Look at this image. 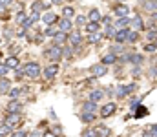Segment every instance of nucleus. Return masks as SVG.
<instances>
[{
	"mask_svg": "<svg viewBox=\"0 0 157 137\" xmlns=\"http://www.w3.org/2000/svg\"><path fill=\"white\" fill-rule=\"evenodd\" d=\"M139 31H135V29H130L128 31V37H126V44H135L137 40H139Z\"/></svg>",
	"mask_w": 157,
	"mask_h": 137,
	"instance_id": "nucleus-30",
	"label": "nucleus"
},
{
	"mask_svg": "<svg viewBox=\"0 0 157 137\" xmlns=\"http://www.w3.org/2000/svg\"><path fill=\"white\" fill-rule=\"evenodd\" d=\"M11 90V82L6 77H0V95H7Z\"/></svg>",
	"mask_w": 157,
	"mask_h": 137,
	"instance_id": "nucleus-23",
	"label": "nucleus"
},
{
	"mask_svg": "<svg viewBox=\"0 0 157 137\" xmlns=\"http://www.w3.org/2000/svg\"><path fill=\"white\" fill-rule=\"evenodd\" d=\"M152 20H155V22H157V11H155V13H152Z\"/></svg>",
	"mask_w": 157,
	"mask_h": 137,
	"instance_id": "nucleus-59",
	"label": "nucleus"
},
{
	"mask_svg": "<svg viewBox=\"0 0 157 137\" xmlns=\"http://www.w3.org/2000/svg\"><path fill=\"white\" fill-rule=\"evenodd\" d=\"M90 73H91L95 79H99V77H104V75L108 73V66H104L102 62H99V64H93V66L90 68Z\"/></svg>",
	"mask_w": 157,
	"mask_h": 137,
	"instance_id": "nucleus-6",
	"label": "nucleus"
},
{
	"mask_svg": "<svg viewBox=\"0 0 157 137\" xmlns=\"http://www.w3.org/2000/svg\"><path fill=\"white\" fill-rule=\"evenodd\" d=\"M128 31H130V28H126V29H117V35H115V42L117 44H126V37H128Z\"/></svg>",
	"mask_w": 157,
	"mask_h": 137,
	"instance_id": "nucleus-22",
	"label": "nucleus"
},
{
	"mask_svg": "<svg viewBox=\"0 0 157 137\" xmlns=\"http://www.w3.org/2000/svg\"><path fill=\"white\" fill-rule=\"evenodd\" d=\"M148 130H150V134H152L154 137H157V123L152 124V126H148Z\"/></svg>",
	"mask_w": 157,
	"mask_h": 137,
	"instance_id": "nucleus-52",
	"label": "nucleus"
},
{
	"mask_svg": "<svg viewBox=\"0 0 157 137\" xmlns=\"http://www.w3.org/2000/svg\"><path fill=\"white\" fill-rule=\"evenodd\" d=\"M139 75H141V66H133V70H132V77L137 79Z\"/></svg>",
	"mask_w": 157,
	"mask_h": 137,
	"instance_id": "nucleus-48",
	"label": "nucleus"
},
{
	"mask_svg": "<svg viewBox=\"0 0 157 137\" xmlns=\"http://www.w3.org/2000/svg\"><path fill=\"white\" fill-rule=\"evenodd\" d=\"M112 22H113V20H112L110 15H104V17L101 18V24H104V28H106V26H112Z\"/></svg>",
	"mask_w": 157,
	"mask_h": 137,
	"instance_id": "nucleus-46",
	"label": "nucleus"
},
{
	"mask_svg": "<svg viewBox=\"0 0 157 137\" xmlns=\"http://www.w3.org/2000/svg\"><path fill=\"white\" fill-rule=\"evenodd\" d=\"M66 42H68V33H64V31L59 29V33L53 37V46H64Z\"/></svg>",
	"mask_w": 157,
	"mask_h": 137,
	"instance_id": "nucleus-16",
	"label": "nucleus"
},
{
	"mask_svg": "<svg viewBox=\"0 0 157 137\" xmlns=\"http://www.w3.org/2000/svg\"><path fill=\"white\" fill-rule=\"evenodd\" d=\"M4 64H6L9 70H17V68H20V60H18V57H13V55H11V57H7Z\"/></svg>",
	"mask_w": 157,
	"mask_h": 137,
	"instance_id": "nucleus-24",
	"label": "nucleus"
},
{
	"mask_svg": "<svg viewBox=\"0 0 157 137\" xmlns=\"http://www.w3.org/2000/svg\"><path fill=\"white\" fill-rule=\"evenodd\" d=\"M154 40H157V29L154 31V29H148L146 31V42H154Z\"/></svg>",
	"mask_w": 157,
	"mask_h": 137,
	"instance_id": "nucleus-44",
	"label": "nucleus"
},
{
	"mask_svg": "<svg viewBox=\"0 0 157 137\" xmlns=\"http://www.w3.org/2000/svg\"><path fill=\"white\" fill-rule=\"evenodd\" d=\"M40 73H42V70H40L39 62H28V64H24V75L28 79L35 81V79L40 77Z\"/></svg>",
	"mask_w": 157,
	"mask_h": 137,
	"instance_id": "nucleus-3",
	"label": "nucleus"
},
{
	"mask_svg": "<svg viewBox=\"0 0 157 137\" xmlns=\"http://www.w3.org/2000/svg\"><path fill=\"white\" fill-rule=\"evenodd\" d=\"M22 110V102L20 101H11L7 104V113H18Z\"/></svg>",
	"mask_w": 157,
	"mask_h": 137,
	"instance_id": "nucleus-27",
	"label": "nucleus"
},
{
	"mask_svg": "<svg viewBox=\"0 0 157 137\" xmlns=\"http://www.w3.org/2000/svg\"><path fill=\"white\" fill-rule=\"evenodd\" d=\"M4 123L13 130V128L20 126V115H18V113H7V115H6V119H4Z\"/></svg>",
	"mask_w": 157,
	"mask_h": 137,
	"instance_id": "nucleus-8",
	"label": "nucleus"
},
{
	"mask_svg": "<svg viewBox=\"0 0 157 137\" xmlns=\"http://www.w3.org/2000/svg\"><path fill=\"white\" fill-rule=\"evenodd\" d=\"M130 64H133V66H143V64H144V55L133 51L132 57H130Z\"/></svg>",
	"mask_w": 157,
	"mask_h": 137,
	"instance_id": "nucleus-20",
	"label": "nucleus"
},
{
	"mask_svg": "<svg viewBox=\"0 0 157 137\" xmlns=\"http://www.w3.org/2000/svg\"><path fill=\"white\" fill-rule=\"evenodd\" d=\"M130 28L132 29H135V31H141V29H144L146 26H144V22H143V18H141V15H133V18L130 20Z\"/></svg>",
	"mask_w": 157,
	"mask_h": 137,
	"instance_id": "nucleus-13",
	"label": "nucleus"
},
{
	"mask_svg": "<svg viewBox=\"0 0 157 137\" xmlns=\"http://www.w3.org/2000/svg\"><path fill=\"white\" fill-rule=\"evenodd\" d=\"M102 39H104V33H102V31H99V33H90V35H88V44H99Z\"/></svg>",
	"mask_w": 157,
	"mask_h": 137,
	"instance_id": "nucleus-26",
	"label": "nucleus"
},
{
	"mask_svg": "<svg viewBox=\"0 0 157 137\" xmlns=\"http://www.w3.org/2000/svg\"><path fill=\"white\" fill-rule=\"evenodd\" d=\"M68 2H73V0H68Z\"/></svg>",
	"mask_w": 157,
	"mask_h": 137,
	"instance_id": "nucleus-62",
	"label": "nucleus"
},
{
	"mask_svg": "<svg viewBox=\"0 0 157 137\" xmlns=\"http://www.w3.org/2000/svg\"><path fill=\"white\" fill-rule=\"evenodd\" d=\"M86 24H88V17H84V15H77V17H75V26L84 28Z\"/></svg>",
	"mask_w": 157,
	"mask_h": 137,
	"instance_id": "nucleus-40",
	"label": "nucleus"
},
{
	"mask_svg": "<svg viewBox=\"0 0 157 137\" xmlns=\"http://www.w3.org/2000/svg\"><path fill=\"white\" fill-rule=\"evenodd\" d=\"M0 44H2V42H0Z\"/></svg>",
	"mask_w": 157,
	"mask_h": 137,
	"instance_id": "nucleus-64",
	"label": "nucleus"
},
{
	"mask_svg": "<svg viewBox=\"0 0 157 137\" xmlns=\"http://www.w3.org/2000/svg\"><path fill=\"white\" fill-rule=\"evenodd\" d=\"M59 71H60V66H59L57 62H51V64H48V66L42 70V75H44L46 81H53V79L59 75Z\"/></svg>",
	"mask_w": 157,
	"mask_h": 137,
	"instance_id": "nucleus-4",
	"label": "nucleus"
},
{
	"mask_svg": "<svg viewBox=\"0 0 157 137\" xmlns=\"http://www.w3.org/2000/svg\"><path fill=\"white\" fill-rule=\"evenodd\" d=\"M15 35H17V37H18V39H22V37H26V29H24V28H22V29H20V31H18V33H15Z\"/></svg>",
	"mask_w": 157,
	"mask_h": 137,
	"instance_id": "nucleus-54",
	"label": "nucleus"
},
{
	"mask_svg": "<svg viewBox=\"0 0 157 137\" xmlns=\"http://www.w3.org/2000/svg\"><path fill=\"white\" fill-rule=\"evenodd\" d=\"M49 7H51V2L49 0H35L33 4H31V11H37V13H40V11H49Z\"/></svg>",
	"mask_w": 157,
	"mask_h": 137,
	"instance_id": "nucleus-7",
	"label": "nucleus"
},
{
	"mask_svg": "<svg viewBox=\"0 0 157 137\" xmlns=\"http://www.w3.org/2000/svg\"><path fill=\"white\" fill-rule=\"evenodd\" d=\"M139 106H141V99H139V97H132V99H130V110H132V113H133Z\"/></svg>",
	"mask_w": 157,
	"mask_h": 137,
	"instance_id": "nucleus-38",
	"label": "nucleus"
},
{
	"mask_svg": "<svg viewBox=\"0 0 157 137\" xmlns=\"http://www.w3.org/2000/svg\"><path fill=\"white\" fill-rule=\"evenodd\" d=\"M28 137H44V134H42V132H39V130H35V132L28 134Z\"/></svg>",
	"mask_w": 157,
	"mask_h": 137,
	"instance_id": "nucleus-53",
	"label": "nucleus"
},
{
	"mask_svg": "<svg viewBox=\"0 0 157 137\" xmlns=\"http://www.w3.org/2000/svg\"><path fill=\"white\" fill-rule=\"evenodd\" d=\"M101 62H102L104 66H113V64H117V62H119V57L108 51V53H106V55L102 57V60H101Z\"/></svg>",
	"mask_w": 157,
	"mask_h": 137,
	"instance_id": "nucleus-19",
	"label": "nucleus"
},
{
	"mask_svg": "<svg viewBox=\"0 0 157 137\" xmlns=\"http://www.w3.org/2000/svg\"><path fill=\"white\" fill-rule=\"evenodd\" d=\"M108 51L110 53H113V55H117V57H121V55H124L126 53V48H124V44H112L110 48H108Z\"/></svg>",
	"mask_w": 157,
	"mask_h": 137,
	"instance_id": "nucleus-21",
	"label": "nucleus"
},
{
	"mask_svg": "<svg viewBox=\"0 0 157 137\" xmlns=\"http://www.w3.org/2000/svg\"><path fill=\"white\" fill-rule=\"evenodd\" d=\"M143 51H144L146 55H154V53H157V42H146V44L143 46Z\"/></svg>",
	"mask_w": 157,
	"mask_h": 137,
	"instance_id": "nucleus-32",
	"label": "nucleus"
},
{
	"mask_svg": "<svg viewBox=\"0 0 157 137\" xmlns=\"http://www.w3.org/2000/svg\"><path fill=\"white\" fill-rule=\"evenodd\" d=\"M9 137H28V134H26L24 130H20V128H18V130L11 132V135H9Z\"/></svg>",
	"mask_w": 157,
	"mask_h": 137,
	"instance_id": "nucleus-47",
	"label": "nucleus"
},
{
	"mask_svg": "<svg viewBox=\"0 0 157 137\" xmlns=\"http://www.w3.org/2000/svg\"><path fill=\"white\" fill-rule=\"evenodd\" d=\"M102 33H104V39H115V35H117V28H115L113 24H112V26H106Z\"/></svg>",
	"mask_w": 157,
	"mask_h": 137,
	"instance_id": "nucleus-29",
	"label": "nucleus"
},
{
	"mask_svg": "<svg viewBox=\"0 0 157 137\" xmlns=\"http://www.w3.org/2000/svg\"><path fill=\"white\" fill-rule=\"evenodd\" d=\"M86 17H88V22H97V24H101V18H102V15H101V11H99L97 7H93V9H90V13H88Z\"/></svg>",
	"mask_w": 157,
	"mask_h": 137,
	"instance_id": "nucleus-15",
	"label": "nucleus"
},
{
	"mask_svg": "<svg viewBox=\"0 0 157 137\" xmlns=\"http://www.w3.org/2000/svg\"><path fill=\"white\" fill-rule=\"evenodd\" d=\"M148 77H157V66H150V70H148Z\"/></svg>",
	"mask_w": 157,
	"mask_h": 137,
	"instance_id": "nucleus-50",
	"label": "nucleus"
},
{
	"mask_svg": "<svg viewBox=\"0 0 157 137\" xmlns=\"http://www.w3.org/2000/svg\"><path fill=\"white\" fill-rule=\"evenodd\" d=\"M28 20V15L24 13V11H20V13H17L15 15V22L18 24V26H24V22Z\"/></svg>",
	"mask_w": 157,
	"mask_h": 137,
	"instance_id": "nucleus-37",
	"label": "nucleus"
},
{
	"mask_svg": "<svg viewBox=\"0 0 157 137\" xmlns=\"http://www.w3.org/2000/svg\"><path fill=\"white\" fill-rule=\"evenodd\" d=\"M46 26H53V24H57L59 22V18H57V15L53 13V11H46L44 15H42V18H40Z\"/></svg>",
	"mask_w": 157,
	"mask_h": 137,
	"instance_id": "nucleus-12",
	"label": "nucleus"
},
{
	"mask_svg": "<svg viewBox=\"0 0 157 137\" xmlns=\"http://www.w3.org/2000/svg\"><path fill=\"white\" fill-rule=\"evenodd\" d=\"M130 17H117V20L113 22V26L117 28V29H126V28H130Z\"/></svg>",
	"mask_w": 157,
	"mask_h": 137,
	"instance_id": "nucleus-18",
	"label": "nucleus"
},
{
	"mask_svg": "<svg viewBox=\"0 0 157 137\" xmlns=\"http://www.w3.org/2000/svg\"><path fill=\"white\" fill-rule=\"evenodd\" d=\"M117 2H121V4H122V2H128V0H117Z\"/></svg>",
	"mask_w": 157,
	"mask_h": 137,
	"instance_id": "nucleus-61",
	"label": "nucleus"
},
{
	"mask_svg": "<svg viewBox=\"0 0 157 137\" xmlns=\"http://www.w3.org/2000/svg\"><path fill=\"white\" fill-rule=\"evenodd\" d=\"M95 130H97V135L99 137H110L112 135V130H110L108 126H102V124H101V126H97Z\"/></svg>",
	"mask_w": 157,
	"mask_h": 137,
	"instance_id": "nucleus-35",
	"label": "nucleus"
},
{
	"mask_svg": "<svg viewBox=\"0 0 157 137\" xmlns=\"http://www.w3.org/2000/svg\"><path fill=\"white\" fill-rule=\"evenodd\" d=\"M146 113H148V108H144V106L141 104V106L133 112V117H135V119H141V117H143V115H146Z\"/></svg>",
	"mask_w": 157,
	"mask_h": 137,
	"instance_id": "nucleus-39",
	"label": "nucleus"
},
{
	"mask_svg": "<svg viewBox=\"0 0 157 137\" xmlns=\"http://www.w3.org/2000/svg\"><path fill=\"white\" fill-rule=\"evenodd\" d=\"M141 137H154V135L150 134V130H144V132H143V135H141Z\"/></svg>",
	"mask_w": 157,
	"mask_h": 137,
	"instance_id": "nucleus-57",
	"label": "nucleus"
},
{
	"mask_svg": "<svg viewBox=\"0 0 157 137\" xmlns=\"http://www.w3.org/2000/svg\"><path fill=\"white\" fill-rule=\"evenodd\" d=\"M59 33V26L57 24H53V26H46V29H44V37H49V39H53L55 35Z\"/></svg>",
	"mask_w": 157,
	"mask_h": 137,
	"instance_id": "nucleus-28",
	"label": "nucleus"
},
{
	"mask_svg": "<svg viewBox=\"0 0 157 137\" xmlns=\"http://www.w3.org/2000/svg\"><path fill=\"white\" fill-rule=\"evenodd\" d=\"M68 44L73 46V48L80 46L82 44V35H80L78 31H71V33H68Z\"/></svg>",
	"mask_w": 157,
	"mask_h": 137,
	"instance_id": "nucleus-11",
	"label": "nucleus"
},
{
	"mask_svg": "<svg viewBox=\"0 0 157 137\" xmlns=\"http://www.w3.org/2000/svg\"><path fill=\"white\" fill-rule=\"evenodd\" d=\"M95 119H97V115L91 113V112H82V113H80V121H82L84 124H91V123H95Z\"/></svg>",
	"mask_w": 157,
	"mask_h": 137,
	"instance_id": "nucleus-25",
	"label": "nucleus"
},
{
	"mask_svg": "<svg viewBox=\"0 0 157 137\" xmlns=\"http://www.w3.org/2000/svg\"><path fill=\"white\" fill-rule=\"evenodd\" d=\"M7 71H9V68H7L6 64H2V62H0V77H6V75H7Z\"/></svg>",
	"mask_w": 157,
	"mask_h": 137,
	"instance_id": "nucleus-49",
	"label": "nucleus"
},
{
	"mask_svg": "<svg viewBox=\"0 0 157 137\" xmlns=\"http://www.w3.org/2000/svg\"><path fill=\"white\" fill-rule=\"evenodd\" d=\"M49 2H51V4H53V6H60V4H62V2H64V0H49Z\"/></svg>",
	"mask_w": 157,
	"mask_h": 137,
	"instance_id": "nucleus-55",
	"label": "nucleus"
},
{
	"mask_svg": "<svg viewBox=\"0 0 157 137\" xmlns=\"http://www.w3.org/2000/svg\"><path fill=\"white\" fill-rule=\"evenodd\" d=\"M80 137H99V135H97V130L95 128H84Z\"/></svg>",
	"mask_w": 157,
	"mask_h": 137,
	"instance_id": "nucleus-42",
	"label": "nucleus"
},
{
	"mask_svg": "<svg viewBox=\"0 0 157 137\" xmlns=\"http://www.w3.org/2000/svg\"><path fill=\"white\" fill-rule=\"evenodd\" d=\"M139 6H141L143 11H146V13H150V15L157 11V0H141Z\"/></svg>",
	"mask_w": 157,
	"mask_h": 137,
	"instance_id": "nucleus-9",
	"label": "nucleus"
},
{
	"mask_svg": "<svg viewBox=\"0 0 157 137\" xmlns=\"http://www.w3.org/2000/svg\"><path fill=\"white\" fill-rule=\"evenodd\" d=\"M99 108H97V102H93V101H86L84 104H82V112H91V113H95Z\"/></svg>",
	"mask_w": 157,
	"mask_h": 137,
	"instance_id": "nucleus-31",
	"label": "nucleus"
},
{
	"mask_svg": "<svg viewBox=\"0 0 157 137\" xmlns=\"http://www.w3.org/2000/svg\"><path fill=\"white\" fill-rule=\"evenodd\" d=\"M99 26H101V24H97V22H88V24L84 26V29H86L88 35H90V33H99Z\"/></svg>",
	"mask_w": 157,
	"mask_h": 137,
	"instance_id": "nucleus-34",
	"label": "nucleus"
},
{
	"mask_svg": "<svg viewBox=\"0 0 157 137\" xmlns=\"http://www.w3.org/2000/svg\"><path fill=\"white\" fill-rule=\"evenodd\" d=\"M154 64H155V66H157V57H155V59H154Z\"/></svg>",
	"mask_w": 157,
	"mask_h": 137,
	"instance_id": "nucleus-60",
	"label": "nucleus"
},
{
	"mask_svg": "<svg viewBox=\"0 0 157 137\" xmlns=\"http://www.w3.org/2000/svg\"><path fill=\"white\" fill-rule=\"evenodd\" d=\"M11 128L6 124V123H0V137H6V135H11Z\"/></svg>",
	"mask_w": 157,
	"mask_h": 137,
	"instance_id": "nucleus-41",
	"label": "nucleus"
},
{
	"mask_svg": "<svg viewBox=\"0 0 157 137\" xmlns=\"http://www.w3.org/2000/svg\"><path fill=\"white\" fill-rule=\"evenodd\" d=\"M44 137H57V135H55L53 132H46V134H44Z\"/></svg>",
	"mask_w": 157,
	"mask_h": 137,
	"instance_id": "nucleus-58",
	"label": "nucleus"
},
{
	"mask_svg": "<svg viewBox=\"0 0 157 137\" xmlns=\"http://www.w3.org/2000/svg\"><path fill=\"white\" fill-rule=\"evenodd\" d=\"M104 90H91L88 93V101H93V102H101L104 99Z\"/></svg>",
	"mask_w": 157,
	"mask_h": 137,
	"instance_id": "nucleus-14",
	"label": "nucleus"
},
{
	"mask_svg": "<svg viewBox=\"0 0 157 137\" xmlns=\"http://www.w3.org/2000/svg\"><path fill=\"white\" fill-rule=\"evenodd\" d=\"M73 53H75V48L73 46H62V55L64 59H73Z\"/></svg>",
	"mask_w": 157,
	"mask_h": 137,
	"instance_id": "nucleus-36",
	"label": "nucleus"
},
{
	"mask_svg": "<svg viewBox=\"0 0 157 137\" xmlns=\"http://www.w3.org/2000/svg\"><path fill=\"white\" fill-rule=\"evenodd\" d=\"M115 112H117V104H115V102H106V104L99 110V113H101L102 119H108V117L115 115Z\"/></svg>",
	"mask_w": 157,
	"mask_h": 137,
	"instance_id": "nucleus-5",
	"label": "nucleus"
},
{
	"mask_svg": "<svg viewBox=\"0 0 157 137\" xmlns=\"http://www.w3.org/2000/svg\"><path fill=\"white\" fill-rule=\"evenodd\" d=\"M11 2H13V0H0V4H2V6H4V7H6V6H9V4H11Z\"/></svg>",
	"mask_w": 157,
	"mask_h": 137,
	"instance_id": "nucleus-56",
	"label": "nucleus"
},
{
	"mask_svg": "<svg viewBox=\"0 0 157 137\" xmlns=\"http://www.w3.org/2000/svg\"><path fill=\"white\" fill-rule=\"evenodd\" d=\"M20 93H22V90H20V88H11L7 95H9V99H11V101H17V99L20 97Z\"/></svg>",
	"mask_w": 157,
	"mask_h": 137,
	"instance_id": "nucleus-43",
	"label": "nucleus"
},
{
	"mask_svg": "<svg viewBox=\"0 0 157 137\" xmlns=\"http://www.w3.org/2000/svg\"><path fill=\"white\" fill-rule=\"evenodd\" d=\"M44 57H48L51 62H60V60L64 59V55H62V46H51V48H46Z\"/></svg>",
	"mask_w": 157,
	"mask_h": 137,
	"instance_id": "nucleus-2",
	"label": "nucleus"
},
{
	"mask_svg": "<svg viewBox=\"0 0 157 137\" xmlns=\"http://www.w3.org/2000/svg\"><path fill=\"white\" fill-rule=\"evenodd\" d=\"M135 90H137V84H135V82H130V84H119L117 88H115V97H117V99H126V97H130Z\"/></svg>",
	"mask_w": 157,
	"mask_h": 137,
	"instance_id": "nucleus-1",
	"label": "nucleus"
},
{
	"mask_svg": "<svg viewBox=\"0 0 157 137\" xmlns=\"http://www.w3.org/2000/svg\"><path fill=\"white\" fill-rule=\"evenodd\" d=\"M113 13H115V17H128L130 7L124 6V4H117V6H113Z\"/></svg>",
	"mask_w": 157,
	"mask_h": 137,
	"instance_id": "nucleus-17",
	"label": "nucleus"
},
{
	"mask_svg": "<svg viewBox=\"0 0 157 137\" xmlns=\"http://www.w3.org/2000/svg\"><path fill=\"white\" fill-rule=\"evenodd\" d=\"M40 18H42V17H40V13H37V11H31V15L28 17V20H29L31 24H35V22H39Z\"/></svg>",
	"mask_w": 157,
	"mask_h": 137,
	"instance_id": "nucleus-45",
	"label": "nucleus"
},
{
	"mask_svg": "<svg viewBox=\"0 0 157 137\" xmlns=\"http://www.w3.org/2000/svg\"><path fill=\"white\" fill-rule=\"evenodd\" d=\"M62 17H64V18H73V17H75V7L64 6V7H62Z\"/></svg>",
	"mask_w": 157,
	"mask_h": 137,
	"instance_id": "nucleus-33",
	"label": "nucleus"
},
{
	"mask_svg": "<svg viewBox=\"0 0 157 137\" xmlns=\"http://www.w3.org/2000/svg\"><path fill=\"white\" fill-rule=\"evenodd\" d=\"M57 26H59V29L60 31H64V33H71V29H73V20L71 18H60L59 22H57Z\"/></svg>",
	"mask_w": 157,
	"mask_h": 137,
	"instance_id": "nucleus-10",
	"label": "nucleus"
},
{
	"mask_svg": "<svg viewBox=\"0 0 157 137\" xmlns=\"http://www.w3.org/2000/svg\"><path fill=\"white\" fill-rule=\"evenodd\" d=\"M18 53H20V46H11V55L17 57Z\"/></svg>",
	"mask_w": 157,
	"mask_h": 137,
	"instance_id": "nucleus-51",
	"label": "nucleus"
},
{
	"mask_svg": "<svg viewBox=\"0 0 157 137\" xmlns=\"http://www.w3.org/2000/svg\"><path fill=\"white\" fill-rule=\"evenodd\" d=\"M132 137H137V135H132Z\"/></svg>",
	"mask_w": 157,
	"mask_h": 137,
	"instance_id": "nucleus-63",
	"label": "nucleus"
}]
</instances>
